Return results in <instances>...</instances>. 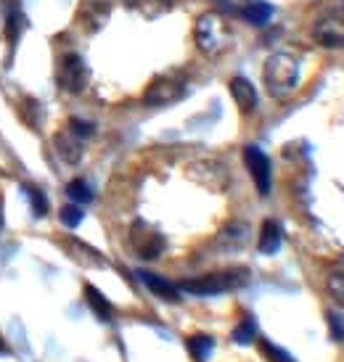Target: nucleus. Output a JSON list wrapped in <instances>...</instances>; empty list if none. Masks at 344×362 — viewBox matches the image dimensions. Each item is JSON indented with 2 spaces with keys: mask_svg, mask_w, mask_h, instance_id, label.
I'll use <instances>...</instances> for the list:
<instances>
[{
  "mask_svg": "<svg viewBox=\"0 0 344 362\" xmlns=\"http://www.w3.org/2000/svg\"><path fill=\"white\" fill-rule=\"evenodd\" d=\"M59 217H61V222H64L67 228H71V230H74V228L82 222V217H85V211H82L80 204H67V206H61Z\"/></svg>",
  "mask_w": 344,
  "mask_h": 362,
  "instance_id": "obj_24",
  "label": "nucleus"
},
{
  "mask_svg": "<svg viewBox=\"0 0 344 362\" xmlns=\"http://www.w3.org/2000/svg\"><path fill=\"white\" fill-rule=\"evenodd\" d=\"M183 95H185V77L180 71H164L159 77H154L149 82V88L143 90V103L159 109V106H170V103L180 101Z\"/></svg>",
  "mask_w": 344,
  "mask_h": 362,
  "instance_id": "obj_4",
  "label": "nucleus"
},
{
  "mask_svg": "<svg viewBox=\"0 0 344 362\" xmlns=\"http://www.w3.org/2000/svg\"><path fill=\"white\" fill-rule=\"evenodd\" d=\"M313 37L323 48H344V8L326 11L313 24Z\"/></svg>",
  "mask_w": 344,
  "mask_h": 362,
  "instance_id": "obj_6",
  "label": "nucleus"
},
{
  "mask_svg": "<svg viewBox=\"0 0 344 362\" xmlns=\"http://www.w3.org/2000/svg\"><path fill=\"white\" fill-rule=\"evenodd\" d=\"M260 349H263V354L268 357L270 362H297L292 357V354L286 352V349H281V346H275L273 341H268V339H263L260 341Z\"/></svg>",
  "mask_w": 344,
  "mask_h": 362,
  "instance_id": "obj_25",
  "label": "nucleus"
},
{
  "mask_svg": "<svg viewBox=\"0 0 344 362\" xmlns=\"http://www.w3.org/2000/svg\"><path fill=\"white\" fill-rule=\"evenodd\" d=\"M67 196L71 199V204H80V206L93 202V191L85 180H71L69 185H67Z\"/></svg>",
  "mask_w": 344,
  "mask_h": 362,
  "instance_id": "obj_22",
  "label": "nucleus"
},
{
  "mask_svg": "<svg viewBox=\"0 0 344 362\" xmlns=\"http://www.w3.org/2000/svg\"><path fill=\"white\" fill-rule=\"evenodd\" d=\"M130 243L132 249L138 252V257H143V259H156L164 252L162 233L154 230L151 225H146L143 220H138L130 228Z\"/></svg>",
  "mask_w": 344,
  "mask_h": 362,
  "instance_id": "obj_7",
  "label": "nucleus"
},
{
  "mask_svg": "<svg viewBox=\"0 0 344 362\" xmlns=\"http://www.w3.org/2000/svg\"><path fill=\"white\" fill-rule=\"evenodd\" d=\"M141 275V281L146 283V288L151 293H156L159 299H167V302H178L180 299V288L175 286V283L164 281V278H159V275H154V272H138Z\"/></svg>",
  "mask_w": 344,
  "mask_h": 362,
  "instance_id": "obj_14",
  "label": "nucleus"
},
{
  "mask_svg": "<svg viewBox=\"0 0 344 362\" xmlns=\"http://www.w3.org/2000/svg\"><path fill=\"white\" fill-rule=\"evenodd\" d=\"M185 346H188V352H191V357L196 362H207L214 349V339L212 336H204V333H196V336H191L185 341Z\"/></svg>",
  "mask_w": 344,
  "mask_h": 362,
  "instance_id": "obj_19",
  "label": "nucleus"
},
{
  "mask_svg": "<svg viewBox=\"0 0 344 362\" xmlns=\"http://www.w3.org/2000/svg\"><path fill=\"white\" fill-rule=\"evenodd\" d=\"M228 90H231V98L236 101L241 114H252L257 109V90H254V85L246 77H233L228 82Z\"/></svg>",
  "mask_w": 344,
  "mask_h": 362,
  "instance_id": "obj_10",
  "label": "nucleus"
},
{
  "mask_svg": "<svg viewBox=\"0 0 344 362\" xmlns=\"http://www.w3.org/2000/svg\"><path fill=\"white\" fill-rule=\"evenodd\" d=\"M69 130L74 132L77 138H82V141H85V138H91L93 132H96V124H93V122H85V119H71Z\"/></svg>",
  "mask_w": 344,
  "mask_h": 362,
  "instance_id": "obj_27",
  "label": "nucleus"
},
{
  "mask_svg": "<svg viewBox=\"0 0 344 362\" xmlns=\"http://www.w3.org/2000/svg\"><path fill=\"white\" fill-rule=\"evenodd\" d=\"M328 293H331V299L344 310V270L328 275Z\"/></svg>",
  "mask_w": 344,
  "mask_h": 362,
  "instance_id": "obj_26",
  "label": "nucleus"
},
{
  "mask_svg": "<svg viewBox=\"0 0 344 362\" xmlns=\"http://www.w3.org/2000/svg\"><path fill=\"white\" fill-rule=\"evenodd\" d=\"M27 191V199H30V206L35 211V217H45L48 214V199H45V193L40 188H35V185H27L24 188Z\"/></svg>",
  "mask_w": 344,
  "mask_h": 362,
  "instance_id": "obj_23",
  "label": "nucleus"
},
{
  "mask_svg": "<svg viewBox=\"0 0 344 362\" xmlns=\"http://www.w3.org/2000/svg\"><path fill=\"white\" fill-rule=\"evenodd\" d=\"M191 177L207 185V188H212V191H223L225 182H228V172L217 161H202V164L191 167Z\"/></svg>",
  "mask_w": 344,
  "mask_h": 362,
  "instance_id": "obj_9",
  "label": "nucleus"
},
{
  "mask_svg": "<svg viewBox=\"0 0 344 362\" xmlns=\"http://www.w3.org/2000/svg\"><path fill=\"white\" fill-rule=\"evenodd\" d=\"M109 13H112L109 3H103V0H93V3H88L85 11L80 13L82 27H85L88 32H98L103 24L109 21Z\"/></svg>",
  "mask_w": 344,
  "mask_h": 362,
  "instance_id": "obj_13",
  "label": "nucleus"
},
{
  "mask_svg": "<svg viewBox=\"0 0 344 362\" xmlns=\"http://www.w3.org/2000/svg\"><path fill=\"white\" fill-rule=\"evenodd\" d=\"M0 228H3V199H0Z\"/></svg>",
  "mask_w": 344,
  "mask_h": 362,
  "instance_id": "obj_29",
  "label": "nucleus"
},
{
  "mask_svg": "<svg viewBox=\"0 0 344 362\" xmlns=\"http://www.w3.org/2000/svg\"><path fill=\"white\" fill-rule=\"evenodd\" d=\"M24 30H27V19L21 13L19 3H8V11H6V37H8L11 45H16V40L21 37Z\"/></svg>",
  "mask_w": 344,
  "mask_h": 362,
  "instance_id": "obj_17",
  "label": "nucleus"
},
{
  "mask_svg": "<svg viewBox=\"0 0 344 362\" xmlns=\"http://www.w3.org/2000/svg\"><path fill=\"white\" fill-rule=\"evenodd\" d=\"M125 8L143 16L146 21H156L172 11V0H122Z\"/></svg>",
  "mask_w": 344,
  "mask_h": 362,
  "instance_id": "obj_12",
  "label": "nucleus"
},
{
  "mask_svg": "<svg viewBox=\"0 0 344 362\" xmlns=\"http://www.w3.org/2000/svg\"><path fill=\"white\" fill-rule=\"evenodd\" d=\"M281 241H284V230L275 220H265L263 228H260V241H257V249L263 254H275L281 249Z\"/></svg>",
  "mask_w": 344,
  "mask_h": 362,
  "instance_id": "obj_15",
  "label": "nucleus"
},
{
  "mask_svg": "<svg viewBox=\"0 0 344 362\" xmlns=\"http://www.w3.org/2000/svg\"><path fill=\"white\" fill-rule=\"evenodd\" d=\"M85 299H88V307L96 312V317H98V320L109 322L114 317V304L109 302V299H106L96 286H91V283L85 286Z\"/></svg>",
  "mask_w": 344,
  "mask_h": 362,
  "instance_id": "obj_16",
  "label": "nucleus"
},
{
  "mask_svg": "<svg viewBox=\"0 0 344 362\" xmlns=\"http://www.w3.org/2000/svg\"><path fill=\"white\" fill-rule=\"evenodd\" d=\"M56 82H59L61 90L69 93V95H80V93L88 90V85H91V69H88L85 59L77 56V53L61 56L59 66H56Z\"/></svg>",
  "mask_w": 344,
  "mask_h": 362,
  "instance_id": "obj_5",
  "label": "nucleus"
},
{
  "mask_svg": "<svg viewBox=\"0 0 344 362\" xmlns=\"http://www.w3.org/2000/svg\"><path fill=\"white\" fill-rule=\"evenodd\" d=\"M254 339H257V322H254V317H243L236 328H233V341L236 344H252Z\"/></svg>",
  "mask_w": 344,
  "mask_h": 362,
  "instance_id": "obj_21",
  "label": "nucleus"
},
{
  "mask_svg": "<svg viewBox=\"0 0 344 362\" xmlns=\"http://www.w3.org/2000/svg\"><path fill=\"white\" fill-rule=\"evenodd\" d=\"M326 317H328V325H331V333H334V336H336V339H339V341H344V325H342V320L336 317L334 312H328Z\"/></svg>",
  "mask_w": 344,
  "mask_h": 362,
  "instance_id": "obj_28",
  "label": "nucleus"
},
{
  "mask_svg": "<svg viewBox=\"0 0 344 362\" xmlns=\"http://www.w3.org/2000/svg\"><path fill=\"white\" fill-rule=\"evenodd\" d=\"M263 82L268 93L284 101L299 88V61L289 53H273L263 66Z\"/></svg>",
  "mask_w": 344,
  "mask_h": 362,
  "instance_id": "obj_1",
  "label": "nucleus"
},
{
  "mask_svg": "<svg viewBox=\"0 0 344 362\" xmlns=\"http://www.w3.org/2000/svg\"><path fill=\"white\" fill-rule=\"evenodd\" d=\"M249 283V272L243 267H236V270H223V272H210V275H202V278H193V281H183L178 288L188 293H196V296H214V293L233 291V288H241Z\"/></svg>",
  "mask_w": 344,
  "mask_h": 362,
  "instance_id": "obj_3",
  "label": "nucleus"
},
{
  "mask_svg": "<svg viewBox=\"0 0 344 362\" xmlns=\"http://www.w3.org/2000/svg\"><path fill=\"white\" fill-rule=\"evenodd\" d=\"M53 146H56V153H59L67 164H80L82 153H85V148H82V138H77L71 130L56 132Z\"/></svg>",
  "mask_w": 344,
  "mask_h": 362,
  "instance_id": "obj_11",
  "label": "nucleus"
},
{
  "mask_svg": "<svg viewBox=\"0 0 344 362\" xmlns=\"http://www.w3.org/2000/svg\"><path fill=\"white\" fill-rule=\"evenodd\" d=\"M243 161H246V167H249V175H252L254 185H257V193L260 196H268L270 193V159L265 156V151H260L257 146H246L243 148Z\"/></svg>",
  "mask_w": 344,
  "mask_h": 362,
  "instance_id": "obj_8",
  "label": "nucleus"
},
{
  "mask_svg": "<svg viewBox=\"0 0 344 362\" xmlns=\"http://www.w3.org/2000/svg\"><path fill=\"white\" fill-rule=\"evenodd\" d=\"M239 13H241V16H243L246 21H249V24H254V27H265V24L270 21V16H273V8H270L268 3L252 0L249 6H243V8H239Z\"/></svg>",
  "mask_w": 344,
  "mask_h": 362,
  "instance_id": "obj_18",
  "label": "nucleus"
},
{
  "mask_svg": "<svg viewBox=\"0 0 344 362\" xmlns=\"http://www.w3.org/2000/svg\"><path fill=\"white\" fill-rule=\"evenodd\" d=\"M193 40H196V48L204 56H220V53H225L231 48V40H233L231 24L217 11L202 13L196 19V27H193Z\"/></svg>",
  "mask_w": 344,
  "mask_h": 362,
  "instance_id": "obj_2",
  "label": "nucleus"
},
{
  "mask_svg": "<svg viewBox=\"0 0 344 362\" xmlns=\"http://www.w3.org/2000/svg\"><path fill=\"white\" fill-rule=\"evenodd\" d=\"M249 233V228L246 225H241V222H233V225H228L223 233H220V243H231L233 249H239V246H243L246 243V235Z\"/></svg>",
  "mask_w": 344,
  "mask_h": 362,
  "instance_id": "obj_20",
  "label": "nucleus"
},
{
  "mask_svg": "<svg viewBox=\"0 0 344 362\" xmlns=\"http://www.w3.org/2000/svg\"><path fill=\"white\" fill-rule=\"evenodd\" d=\"M0 352H6V344H3V339H0Z\"/></svg>",
  "mask_w": 344,
  "mask_h": 362,
  "instance_id": "obj_30",
  "label": "nucleus"
}]
</instances>
